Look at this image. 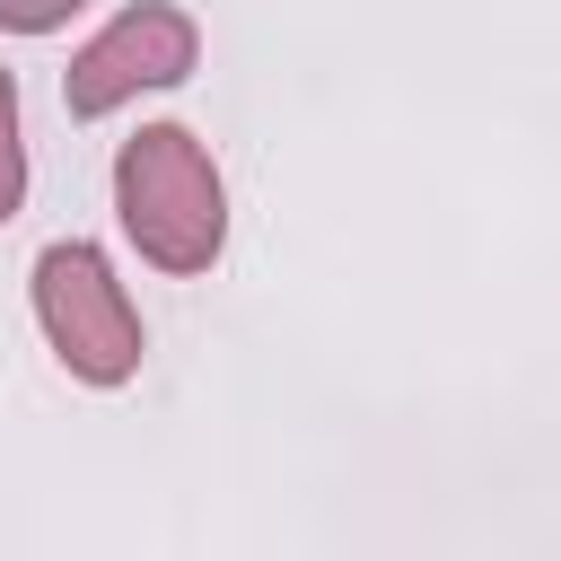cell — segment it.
<instances>
[{
	"instance_id": "3",
	"label": "cell",
	"mask_w": 561,
	"mask_h": 561,
	"mask_svg": "<svg viewBox=\"0 0 561 561\" xmlns=\"http://www.w3.org/2000/svg\"><path fill=\"white\" fill-rule=\"evenodd\" d=\"M193 53H202V35H193L184 9H167V0L123 9V18L61 70V105H70L79 123H88V114H114V105L140 96V88H175V79L193 70Z\"/></svg>"
},
{
	"instance_id": "5",
	"label": "cell",
	"mask_w": 561,
	"mask_h": 561,
	"mask_svg": "<svg viewBox=\"0 0 561 561\" xmlns=\"http://www.w3.org/2000/svg\"><path fill=\"white\" fill-rule=\"evenodd\" d=\"M70 9H88V0H0V26H18V35H44V26H61Z\"/></svg>"
},
{
	"instance_id": "2",
	"label": "cell",
	"mask_w": 561,
	"mask_h": 561,
	"mask_svg": "<svg viewBox=\"0 0 561 561\" xmlns=\"http://www.w3.org/2000/svg\"><path fill=\"white\" fill-rule=\"evenodd\" d=\"M35 316H44V333H53V351H61L70 377L123 386L140 368V316H131V298L105 272L96 245L70 237V245H44L35 254Z\"/></svg>"
},
{
	"instance_id": "1",
	"label": "cell",
	"mask_w": 561,
	"mask_h": 561,
	"mask_svg": "<svg viewBox=\"0 0 561 561\" xmlns=\"http://www.w3.org/2000/svg\"><path fill=\"white\" fill-rule=\"evenodd\" d=\"M114 210H123L131 245L158 272H210V254L228 237L219 167H210V149L184 123H149V131L123 140V158H114Z\"/></svg>"
},
{
	"instance_id": "4",
	"label": "cell",
	"mask_w": 561,
	"mask_h": 561,
	"mask_svg": "<svg viewBox=\"0 0 561 561\" xmlns=\"http://www.w3.org/2000/svg\"><path fill=\"white\" fill-rule=\"evenodd\" d=\"M26 202V149H18V79L0 70V219H18Z\"/></svg>"
}]
</instances>
